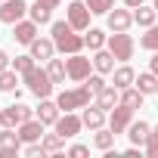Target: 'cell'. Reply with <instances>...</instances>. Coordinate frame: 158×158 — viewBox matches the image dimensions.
<instances>
[{"mask_svg": "<svg viewBox=\"0 0 158 158\" xmlns=\"http://www.w3.org/2000/svg\"><path fill=\"white\" fill-rule=\"evenodd\" d=\"M152 130H155V133H158V124H155V127H152Z\"/></svg>", "mask_w": 158, "mask_h": 158, "instance_id": "cell-43", "label": "cell"}, {"mask_svg": "<svg viewBox=\"0 0 158 158\" xmlns=\"http://www.w3.org/2000/svg\"><path fill=\"white\" fill-rule=\"evenodd\" d=\"M149 133H152V127H149L146 121H130V127H127V136H130L133 146H146Z\"/></svg>", "mask_w": 158, "mask_h": 158, "instance_id": "cell-21", "label": "cell"}, {"mask_svg": "<svg viewBox=\"0 0 158 158\" xmlns=\"http://www.w3.org/2000/svg\"><path fill=\"white\" fill-rule=\"evenodd\" d=\"M115 56H112V50L109 47H102V50H96L93 53V68L99 71V74H109V71H115Z\"/></svg>", "mask_w": 158, "mask_h": 158, "instance_id": "cell-19", "label": "cell"}, {"mask_svg": "<svg viewBox=\"0 0 158 158\" xmlns=\"http://www.w3.org/2000/svg\"><path fill=\"white\" fill-rule=\"evenodd\" d=\"M106 115H109V112H106V109H99V106L93 102V106H84V115H81V118H84V127L99 130V127L106 124Z\"/></svg>", "mask_w": 158, "mask_h": 158, "instance_id": "cell-18", "label": "cell"}, {"mask_svg": "<svg viewBox=\"0 0 158 158\" xmlns=\"http://www.w3.org/2000/svg\"><path fill=\"white\" fill-rule=\"evenodd\" d=\"M31 65H34V56H31V53H28V56H16V59H13V68H16L19 74H25Z\"/></svg>", "mask_w": 158, "mask_h": 158, "instance_id": "cell-33", "label": "cell"}, {"mask_svg": "<svg viewBox=\"0 0 158 158\" xmlns=\"http://www.w3.org/2000/svg\"><path fill=\"white\" fill-rule=\"evenodd\" d=\"M68 155H71V158H84V155H90V149L77 143V146H71V149H68Z\"/></svg>", "mask_w": 158, "mask_h": 158, "instance_id": "cell-37", "label": "cell"}, {"mask_svg": "<svg viewBox=\"0 0 158 158\" xmlns=\"http://www.w3.org/2000/svg\"><path fill=\"white\" fill-rule=\"evenodd\" d=\"M53 127H56V133H59V136L71 139V136H77V133H81V127H84V118H77L74 112H62V115H59V121H56Z\"/></svg>", "mask_w": 158, "mask_h": 158, "instance_id": "cell-9", "label": "cell"}, {"mask_svg": "<svg viewBox=\"0 0 158 158\" xmlns=\"http://www.w3.org/2000/svg\"><path fill=\"white\" fill-rule=\"evenodd\" d=\"M47 71H50V77H53V84H65V77H68L65 59H50V62H47Z\"/></svg>", "mask_w": 158, "mask_h": 158, "instance_id": "cell-26", "label": "cell"}, {"mask_svg": "<svg viewBox=\"0 0 158 158\" xmlns=\"http://www.w3.org/2000/svg\"><path fill=\"white\" fill-rule=\"evenodd\" d=\"M115 136H118L115 130H106V127H99V130H96V136H93V146H96V149H102V152H109V149L115 146Z\"/></svg>", "mask_w": 158, "mask_h": 158, "instance_id": "cell-29", "label": "cell"}, {"mask_svg": "<svg viewBox=\"0 0 158 158\" xmlns=\"http://www.w3.org/2000/svg\"><path fill=\"white\" fill-rule=\"evenodd\" d=\"M0 127H3V124H0Z\"/></svg>", "mask_w": 158, "mask_h": 158, "instance_id": "cell-46", "label": "cell"}, {"mask_svg": "<svg viewBox=\"0 0 158 158\" xmlns=\"http://www.w3.org/2000/svg\"><path fill=\"white\" fill-rule=\"evenodd\" d=\"M149 71H155V74H158V53L149 59Z\"/></svg>", "mask_w": 158, "mask_h": 158, "instance_id": "cell-40", "label": "cell"}, {"mask_svg": "<svg viewBox=\"0 0 158 158\" xmlns=\"http://www.w3.org/2000/svg\"><path fill=\"white\" fill-rule=\"evenodd\" d=\"M106 47L112 50V56L118 59V62H127V59H133V37L127 34V31H115V34H109V40H106Z\"/></svg>", "mask_w": 158, "mask_h": 158, "instance_id": "cell-4", "label": "cell"}, {"mask_svg": "<svg viewBox=\"0 0 158 158\" xmlns=\"http://www.w3.org/2000/svg\"><path fill=\"white\" fill-rule=\"evenodd\" d=\"M0 3H3V0H0Z\"/></svg>", "mask_w": 158, "mask_h": 158, "instance_id": "cell-45", "label": "cell"}, {"mask_svg": "<svg viewBox=\"0 0 158 158\" xmlns=\"http://www.w3.org/2000/svg\"><path fill=\"white\" fill-rule=\"evenodd\" d=\"M124 155H127V158H139V146H130Z\"/></svg>", "mask_w": 158, "mask_h": 158, "instance_id": "cell-39", "label": "cell"}, {"mask_svg": "<svg viewBox=\"0 0 158 158\" xmlns=\"http://www.w3.org/2000/svg\"><path fill=\"white\" fill-rule=\"evenodd\" d=\"M22 81L28 84V90H31L37 99H44V96H50V93H53V77H50V71H47V68L31 65V68L22 74Z\"/></svg>", "mask_w": 158, "mask_h": 158, "instance_id": "cell-2", "label": "cell"}, {"mask_svg": "<svg viewBox=\"0 0 158 158\" xmlns=\"http://www.w3.org/2000/svg\"><path fill=\"white\" fill-rule=\"evenodd\" d=\"M50 34H53V44H56V50L59 53H65V56H71V53H81L87 44H84V37L77 34L74 28H71V22L65 19V22H53V28H50Z\"/></svg>", "mask_w": 158, "mask_h": 158, "instance_id": "cell-1", "label": "cell"}, {"mask_svg": "<svg viewBox=\"0 0 158 158\" xmlns=\"http://www.w3.org/2000/svg\"><path fill=\"white\" fill-rule=\"evenodd\" d=\"M130 121H133V109H127V106H121V102L109 112V130H115V133H124V130L130 127Z\"/></svg>", "mask_w": 158, "mask_h": 158, "instance_id": "cell-11", "label": "cell"}, {"mask_svg": "<svg viewBox=\"0 0 158 158\" xmlns=\"http://www.w3.org/2000/svg\"><path fill=\"white\" fill-rule=\"evenodd\" d=\"M133 81H136V71H133L127 62H124L121 68H115V71H112V84H115L118 90H124V87H133Z\"/></svg>", "mask_w": 158, "mask_h": 158, "instance_id": "cell-20", "label": "cell"}, {"mask_svg": "<svg viewBox=\"0 0 158 158\" xmlns=\"http://www.w3.org/2000/svg\"><path fill=\"white\" fill-rule=\"evenodd\" d=\"M143 99H146V93H143L136 84L121 90V106H127V109H139V106H143Z\"/></svg>", "mask_w": 158, "mask_h": 158, "instance_id": "cell-22", "label": "cell"}, {"mask_svg": "<svg viewBox=\"0 0 158 158\" xmlns=\"http://www.w3.org/2000/svg\"><path fill=\"white\" fill-rule=\"evenodd\" d=\"M13 37H16L19 44H31V40L37 37V22H34V19H19V22L13 25Z\"/></svg>", "mask_w": 158, "mask_h": 158, "instance_id": "cell-14", "label": "cell"}, {"mask_svg": "<svg viewBox=\"0 0 158 158\" xmlns=\"http://www.w3.org/2000/svg\"><path fill=\"white\" fill-rule=\"evenodd\" d=\"M155 93H158V90H155Z\"/></svg>", "mask_w": 158, "mask_h": 158, "instance_id": "cell-47", "label": "cell"}, {"mask_svg": "<svg viewBox=\"0 0 158 158\" xmlns=\"http://www.w3.org/2000/svg\"><path fill=\"white\" fill-rule=\"evenodd\" d=\"M155 10H158V0H155Z\"/></svg>", "mask_w": 158, "mask_h": 158, "instance_id": "cell-44", "label": "cell"}, {"mask_svg": "<svg viewBox=\"0 0 158 158\" xmlns=\"http://www.w3.org/2000/svg\"><path fill=\"white\" fill-rule=\"evenodd\" d=\"M146 155H149V158H158V133H155V130H152L149 139H146Z\"/></svg>", "mask_w": 158, "mask_h": 158, "instance_id": "cell-35", "label": "cell"}, {"mask_svg": "<svg viewBox=\"0 0 158 158\" xmlns=\"http://www.w3.org/2000/svg\"><path fill=\"white\" fill-rule=\"evenodd\" d=\"M13 65V59H10V53H3V50H0V71H6Z\"/></svg>", "mask_w": 158, "mask_h": 158, "instance_id": "cell-38", "label": "cell"}, {"mask_svg": "<svg viewBox=\"0 0 158 158\" xmlns=\"http://www.w3.org/2000/svg\"><path fill=\"white\" fill-rule=\"evenodd\" d=\"M84 84L90 87V93H93V96H96V93H99V90L106 87V81H102V74H99V71H96V74H90V77H87Z\"/></svg>", "mask_w": 158, "mask_h": 158, "instance_id": "cell-34", "label": "cell"}, {"mask_svg": "<svg viewBox=\"0 0 158 158\" xmlns=\"http://www.w3.org/2000/svg\"><path fill=\"white\" fill-rule=\"evenodd\" d=\"M139 47L149 50V53H158V25H149L146 34L139 37Z\"/></svg>", "mask_w": 158, "mask_h": 158, "instance_id": "cell-31", "label": "cell"}, {"mask_svg": "<svg viewBox=\"0 0 158 158\" xmlns=\"http://www.w3.org/2000/svg\"><path fill=\"white\" fill-rule=\"evenodd\" d=\"M40 146H44V155H56V152L65 149V136H59V133H47V136H40Z\"/></svg>", "mask_w": 158, "mask_h": 158, "instance_id": "cell-25", "label": "cell"}, {"mask_svg": "<svg viewBox=\"0 0 158 158\" xmlns=\"http://www.w3.org/2000/svg\"><path fill=\"white\" fill-rule=\"evenodd\" d=\"M87 6L93 16H106L109 10H115V0H87Z\"/></svg>", "mask_w": 158, "mask_h": 158, "instance_id": "cell-32", "label": "cell"}, {"mask_svg": "<svg viewBox=\"0 0 158 158\" xmlns=\"http://www.w3.org/2000/svg\"><path fill=\"white\" fill-rule=\"evenodd\" d=\"M34 115H37L44 124H56V121H59V115H62V109H59V102H53L50 96H44V99H40V106L34 109Z\"/></svg>", "mask_w": 158, "mask_h": 158, "instance_id": "cell-16", "label": "cell"}, {"mask_svg": "<svg viewBox=\"0 0 158 158\" xmlns=\"http://www.w3.org/2000/svg\"><path fill=\"white\" fill-rule=\"evenodd\" d=\"M155 16H158V10H155V6H136V10H133V22H136L139 28L155 25Z\"/></svg>", "mask_w": 158, "mask_h": 158, "instance_id": "cell-24", "label": "cell"}, {"mask_svg": "<svg viewBox=\"0 0 158 158\" xmlns=\"http://www.w3.org/2000/svg\"><path fill=\"white\" fill-rule=\"evenodd\" d=\"M44 127H47V124H44V121H40L37 115H34L31 121H25V124H19L16 130H19V136H22V143H37V139L44 136Z\"/></svg>", "mask_w": 158, "mask_h": 158, "instance_id": "cell-13", "label": "cell"}, {"mask_svg": "<svg viewBox=\"0 0 158 158\" xmlns=\"http://www.w3.org/2000/svg\"><path fill=\"white\" fill-rule=\"evenodd\" d=\"M44 3H50V6H53V10H56V6H59V3H62V0H44Z\"/></svg>", "mask_w": 158, "mask_h": 158, "instance_id": "cell-42", "label": "cell"}, {"mask_svg": "<svg viewBox=\"0 0 158 158\" xmlns=\"http://www.w3.org/2000/svg\"><path fill=\"white\" fill-rule=\"evenodd\" d=\"M22 155H28V158H37V155H40V158H44V146H40V139H37V143H28V146L22 149Z\"/></svg>", "mask_w": 158, "mask_h": 158, "instance_id": "cell-36", "label": "cell"}, {"mask_svg": "<svg viewBox=\"0 0 158 158\" xmlns=\"http://www.w3.org/2000/svg\"><path fill=\"white\" fill-rule=\"evenodd\" d=\"M25 13H28L25 0H3L0 3V22L3 25H16L19 19H25Z\"/></svg>", "mask_w": 158, "mask_h": 158, "instance_id": "cell-10", "label": "cell"}, {"mask_svg": "<svg viewBox=\"0 0 158 158\" xmlns=\"http://www.w3.org/2000/svg\"><path fill=\"white\" fill-rule=\"evenodd\" d=\"M65 68H68V77L71 81H87L90 77V68H93V59L81 56V53H71L65 59Z\"/></svg>", "mask_w": 158, "mask_h": 158, "instance_id": "cell-7", "label": "cell"}, {"mask_svg": "<svg viewBox=\"0 0 158 158\" xmlns=\"http://www.w3.org/2000/svg\"><path fill=\"white\" fill-rule=\"evenodd\" d=\"M22 152V136L16 127H3L0 130V158H16Z\"/></svg>", "mask_w": 158, "mask_h": 158, "instance_id": "cell-8", "label": "cell"}, {"mask_svg": "<svg viewBox=\"0 0 158 158\" xmlns=\"http://www.w3.org/2000/svg\"><path fill=\"white\" fill-rule=\"evenodd\" d=\"M16 87H19V71L16 68L0 71V90H3V93H16Z\"/></svg>", "mask_w": 158, "mask_h": 158, "instance_id": "cell-28", "label": "cell"}, {"mask_svg": "<svg viewBox=\"0 0 158 158\" xmlns=\"http://www.w3.org/2000/svg\"><path fill=\"white\" fill-rule=\"evenodd\" d=\"M28 16H31L37 25H47V22L53 19V6H50V3H44V0H37V3L28 10Z\"/></svg>", "mask_w": 158, "mask_h": 158, "instance_id": "cell-23", "label": "cell"}, {"mask_svg": "<svg viewBox=\"0 0 158 158\" xmlns=\"http://www.w3.org/2000/svg\"><path fill=\"white\" fill-rule=\"evenodd\" d=\"M143 93H155L158 90V74L155 71H143V74H136V81H133Z\"/></svg>", "mask_w": 158, "mask_h": 158, "instance_id": "cell-27", "label": "cell"}, {"mask_svg": "<svg viewBox=\"0 0 158 158\" xmlns=\"http://www.w3.org/2000/svg\"><path fill=\"white\" fill-rule=\"evenodd\" d=\"M93 99H96V106H99V109L112 112V109H115V106L121 102V90H118L115 84H106V87H102V90H99V93H96Z\"/></svg>", "mask_w": 158, "mask_h": 158, "instance_id": "cell-15", "label": "cell"}, {"mask_svg": "<svg viewBox=\"0 0 158 158\" xmlns=\"http://www.w3.org/2000/svg\"><path fill=\"white\" fill-rule=\"evenodd\" d=\"M28 47H31V56H34V59H40V62H50V59H53V53H56L53 37H50V40H47V37H34Z\"/></svg>", "mask_w": 158, "mask_h": 158, "instance_id": "cell-17", "label": "cell"}, {"mask_svg": "<svg viewBox=\"0 0 158 158\" xmlns=\"http://www.w3.org/2000/svg\"><path fill=\"white\" fill-rule=\"evenodd\" d=\"M90 6L87 3H81V0H71V3H68V10H65V19L71 22V28L74 31H87L90 28Z\"/></svg>", "mask_w": 158, "mask_h": 158, "instance_id": "cell-6", "label": "cell"}, {"mask_svg": "<svg viewBox=\"0 0 158 158\" xmlns=\"http://www.w3.org/2000/svg\"><path fill=\"white\" fill-rule=\"evenodd\" d=\"M90 87L84 84V87H74V90H62L59 96H56V102H59V109L62 112H74V109H84V106H90Z\"/></svg>", "mask_w": 158, "mask_h": 158, "instance_id": "cell-3", "label": "cell"}, {"mask_svg": "<svg viewBox=\"0 0 158 158\" xmlns=\"http://www.w3.org/2000/svg\"><path fill=\"white\" fill-rule=\"evenodd\" d=\"M31 118H34V109L25 106V102H13L6 109H0V124L3 127H19V124H25Z\"/></svg>", "mask_w": 158, "mask_h": 158, "instance_id": "cell-5", "label": "cell"}, {"mask_svg": "<svg viewBox=\"0 0 158 158\" xmlns=\"http://www.w3.org/2000/svg\"><path fill=\"white\" fill-rule=\"evenodd\" d=\"M106 19H109V31H127V28L133 25V13H130V6H124V10H109Z\"/></svg>", "mask_w": 158, "mask_h": 158, "instance_id": "cell-12", "label": "cell"}, {"mask_svg": "<svg viewBox=\"0 0 158 158\" xmlns=\"http://www.w3.org/2000/svg\"><path fill=\"white\" fill-rule=\"evenodd\" d=\"M124 6H130V10H136V6H143V0H124Z\"/></svg>", "mask_w": 158, "mask_h": 158, "instance_id": "cell-41", "label": "cell"}, {"mask_svg": "<svg viewBox=\"0 0 158 158\" xmlns=\"http://www.w3.org/2000/svg\"><path fill=\"white\" fill-rule=\"evenodd\" d=\"M106 40H109V37H106V31H99V28H90V31L84 34V44H87L93 53H96V50H102V47H106Z\"/></svg>", "mask_w": 158, "mask_h": 158, "instance_id": "cell-30", "label": "cell"}]
</instances>
